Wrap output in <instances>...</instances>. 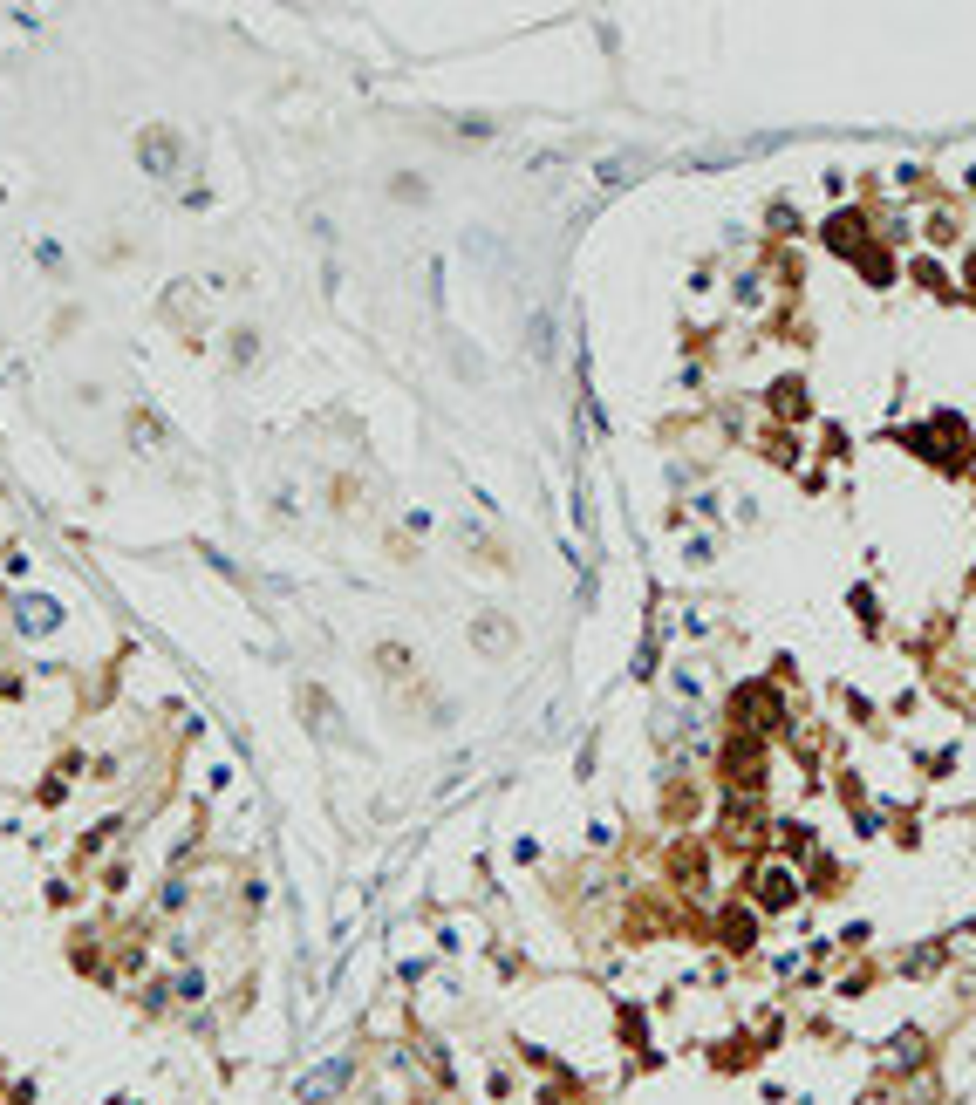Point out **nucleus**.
<instances>
[{
    "mask_svg": "<svg viewBox=\"0 0 976 1105\" xmlns=\"http://www.w3.org/2000/svg\"><path fill=\"white\" fill-rule=\"evenodd\" d=\"M731 717L744 724V737H765V730H779V724H785L779 696H772L765 683H744V689H738V703H731Z\"/></svg>",
    "mask_w": 976,
    "mask_h": 1105,
    "instance_id": "f257e3e1",
    "label": "nucleus"
},
{
    "mask_svg": "<svg viewBox=\"0 0 976 1105\" xmlns=\"http://www.w3.org/2000/svg\"><path fill=\"white\" fill-rule=\"evenodd\" d=\"M137 157H144V171L151 178H178V164H185V144L164 130V123H151L144 137H137Z\"/></svg>",
    "mask_w": 976,
    "mask_h": 1105,
    "instance_id": "f03ea898",
    "label": "nucleus"
},
{
    "mask_svg": "<svg viewBox=\"0 0 976 1105\" xmlns=\"http://www.w3.org/2000/svg\"><path fill=\"white\" fill-rule=\"evenodd\" d=\"M792 894H799V880L785 874V867H758V874H751V908H765V915L792 908Z\"/></svg>",
    "mask_w": 976,
    "mask_h": 1105,
    "instance_id": "7ed1b4c3",
    "label": "nucleus"
},
{
    "mask_svg": "<svg viewBox=\"0 0 976 1105\" xmlns=\"http://www.w3.org/2000/svg\"><path fill=\"white\" fill-rule=\"evenodd\" d=\"M724 778H731L738 792H751V785L765 778V751H758V737H738V744H724Z\"/></svg>",
    "mask_w": 976,
    "mask_h": 1105,
    "instance_id": "20e7f679",
    "label": "nucleus"
},
{
    "mask_svg": "<svg viewBox=\"0 0 976 1105\" xmlns=\"http://www.w3.org/2000/svg\"><path fill=\"white\" fill-rule=\"evenodd\" d=\"M14 621H21V635H48V628L62 621V608H55V601H41V594H28V601L14 608Z\"/></svg>",
    "mask_w": 976,
    "mask_h": 1105,
    "instance_id": "39448f33",
    "label": "nucleus"
},
{
    "mask_svg": "<svg viewBox=\"0 0 976 1105\" xmlns=\"http://www.w3.org/2000/svg\"><path fill=\"white\" fill-rule=\"evenodd\" d=\"M717 928H724V942H731V949H751V935H758V921H751V908H731V915L717 921Z\"/></svg>",
    "mask_w": 976,
    "mask_h": 1105,
    "instance_id": "423d86ee",
    "label": "nucleus"
},
{
    "mask_svg": "<svg viewBox=\"0 0 976 1105\" xmlns=\"http://www.w3.org/2000/svg\"><path fill=\"white\" fill-rule=\"evenodd\" d=\"M342 1078H349V1065H328V1071H314L308 1085H301V1099L314 1105V1099H321V1092H335V1085H342Z\"/></svg>",
    "mask_w": 976,
    "mask_h": 1105,
    "instance_id": "0eeeda50",
    "label": "nucleus"
},
{
    "mask_svg": "<svg viewBox=\"0 0 976 1105\" xmlns=\"http://www.w3.org/2000/svg\"><path fill=\"white\" fill-rule=\"evenodd\" d=\"M854 232H860V219H854V212H840V219L826 226V246H840V253H854Z\"/></svg>",
    "mask_w": 976,
    "mask_h": 1105,
    "instance_id": "6e6552de",
    "label": "nucleus"
},
{
    "mask_svg": "<svg viewBox=\"0 0 976 1105\" xmlns=\"http://www.w3.org/2000/svg\"><path fill=\"white\" fill-rule=\"evenodd\" d=\"M772 403H779V417H799V410H806V389H799V382H779Z\"/></svg>",
    "mask_w": 976,
    "mask_h": 1105,
    "instance_id": "1a4fd4ad",
    "label": "nucleus"
}]
</instances>
